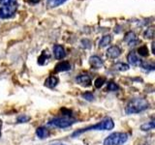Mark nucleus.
Wrapping results in <instances>:
<instances>
[{"label":"nucleus","instance_id":"14","mask_svg":"<svg viewBox=\"0 0 155 145\" xmlns=\"http://www.w3.org/2000/svg\"><path fill=\"white\" fill-rule=\"evenodd\" d=\"M36 134L39 138L44 139V138H46L50 135V132H48V130L45 127H39L36 130Z\"/></svg>","mask_w":155,"mask_h":145},{"label":"nucleus","instance_id":"10","mask_svg":"<svg viewBox=\"0 0 155 145\" xmlns=\"http://www.w3.org/2000/svg\"><path fill=\"white\" fill-rule=\"evenodd\" d=\"M53 55H54L55 59L60 60L62 58H64L66 56V51L64 50V47L60 45H55L53 47Z\"/></svg>","mask_w":155,"mask_h":145},{"label":"nucleus","instance_id":"26","mask_svg":"<svg viewBox=\"0 0 155 145\" xmlns=\"http://www.w3.org/2000/svg\"><path fill=\"white\" fill-rule=\"evenodd\" d=\"M81 97L84 100L88 101V102H91V101L94 100V96H93V94H92V93H90V92H85V93H82Z\"/></svg>","mask_w":155,"mask_h":145},{"label":"nucleus","instance_id":"25","mask_svg":"<svg viewBox=\"0 0 155 145\" xmlns=\"http://www.w3.org/2000/svg\"><path fill=\"white\" fill-rule=\"evenodd\" d=\"M29 120H30V116L25 115V114L19 115L18 117V123H26V122H28Z\"/></svg>","mask_w":155,"mask_h":145},{"label":"nucleus","instance_id":"3","mask_svg":"<svg viewBox=\"0 0 155 145\" xmlns=\"http://www.w3.org/2000/svg\"><path fill=\"white\" fill-rule=\"evenodd\" d=\"M128 140V134L125 133H114L104 140L103 145H123Z\"/></svg>","mask_w":155,"mask_h":145},{"label":"nucleus","instance_id":"7","mask_svg":"<svg viewBox=\"0 0 155 145\" xmlns=\"http://www.w3.org/2000/svg\"><path fill=\"white\" fill-rule=\"evenodd\" d=\"M89 63H90V66L92 69H95V70H98L103 68L104 66V62L103 60L101 59L99 56L97 55H93L89 58Z\"/></svg>","mask_w":155,"mask_h":145},{"label":"nucleus","instance_id":"24","mask_svg":"<svg viewBox=\"0 0 155 145\" xmlns=\"http://www.w3.org/2000/svg\"><path fill=\"white\" fill-rule=\"evenodd\" d=\"M140 67L143 68L144 70H150V71H152L154 70V65L151 64V63H149V62H145V61H143L142 62V64H140Z\"/></svg>","mask_w":155,"mask_h":145},{"label":"nucleus","instance_id":"9","mask_svg":"<svg viewBox=\"0 0 155 145\" xmlns=\"http://www.w3.org/2000/svg\"><path fill=\"white\" fill-rule=\"evenodd\" d=\"M76 81L84 87H88L91 85V77L88 75H80L76 77Z\"/></svg>","mask_w":155,"mask_h":145},{"label":"nucleus","instance_id":"20","mask_svg":"<svg viewBox=\"0 0 155 145\" xmlns=\"http://www.w3.org/2000/svg\"><path fill=\"white\" fill-rule=\"evenodd\" d=\"M106 77H104V76H99V77H97V79H95V81H94V85H95V87L96 88H101L102 86L104 85V83L106 82Z\"/></svg>","mask_w":155,"mask_h":145},{"label":"nucleus","instance_id":"11","mask_svg":"<svg viewBox=\"0 0 155 145\" xmlns=\"http://www.w3.org/2000/svg\"><path fill=\"white\" fill-rule=\"evenodd\" d=\"M121 54V50L116 46H113L109 47V50H107V56L111 59H115Z\"/></svg>","mask_w":155,"mask_h":145},{"label":"nucleus","instance_id":"13","mask_svg":"<svg viewBox=\"0 0 155 145\" xmlns=\"http://www.w3.org/2000/svg\"><path fill=\"white\" fill-rule=\"evenodd\" d=\"M58 82H59V79H58L57 76H51L45 80V86L48 87V88H54L58 84Z\"/></svg>","mask_w":155,"mask_h":145},{"label":"nucleus","instance_id":"17","mask_svg":"<svg viewBox=\"0 0 155 145\" xmlns=\"http://www.w3.org/2000/svg\"><path fill=\"white\" fill-rule=\"evenodd\" d=\"M0 6L18 7V0H0Z\"/></svg>","mask_w":155,"mask_h":145},{"label":"nucleus","instance_id":"19","mask_svg":"<svg viewBox=\"0 0 155 145\" xmlns=\"http://www.w3.org/2000/svg\"><path fill=\"white\" fill-rule=\"evenodd\" d=\"M115 69L117 71H120V72H124V71H127L129 70L130 66L128 64H126V63H123V62H119L117 64H115Z\"/></svg>","mask_w":155,"mask_h":145},{"label":"nucleus","instance_id":"12","mask_svg":"<svg viewBox=\"0 0 155 145\" xmlns=\"http://www.w3.org/2000/svg\"><path fill=\"white\" fill-rule=\"evenodd\" d=\"M69 70H71V64H70V62H67V61L59 62L54 68V71L56 72H66V71H69Z\"/></svg>","mask_w":155,"mask_h":145},{"label":"nucleus","instance_id":"6","mask_svg":"<svg viewBox=\"0 0 155 145\" xmlns=\"http://www.w3.org/2000/svg\"><path fill=\"white\" fill-rule=\"evenodd\" d=\"M124 41L125 43H127V45L129 47H135L140 43V40L138 39V37L136 36V34L131 31L126 33V35L124 37Z\"/></svg>","mask_w":155,"mask_h":145},{"label":"nucleus","instance_id":"2","mask_svg":"<svg viewBox=\"0 0 155 145\" xmlns=\"http://www.w3.org/2000/svg\"><path fill=\"white\" fill-rule=\"evenodd\" d=\"M114 128V123L111 118H106L101 122L97 123L93 126H89L85 129H81L80 130H77L74 134H72L73 137H77V135H80L82 133H85V132H88V130H113Z\"/></svg>","mask_w":155,"mask_h":145},{"label":"nucleus","instance_id":"5","mask_svg":"<svg viewBox=\"0 0 155 145\" xmlns=\"http://www.w3.org/2000/svg\"><path fill=\"white\" fill-rule=\"evenodd\" d=\"M18 7H10V6H1L0 7V18H10L14 17Z\"/></svg>","mask_w":155,"mask_h":145},{"label":"nucleus","instance_id":"1","mask_svg":"<svg viewBox=\"0 0 155 145\" xmlns=\"http://www.w3.org/2000/svg\"><path fill=\"white\" fill-rule=\"evenodd\" d=\"M149 106L148 102L143 98H134L129 101L125 108V112L127 114L140 113L142 111L147 109Z\"/></svg>","mask_w":155,"mask_h":145},{"label":"nucleus","instance_id":"8","mask_svg":"<svg viewBox=\"0 0 155 145\" xmlns=\"http://www.w3.org/2000/svg\"><path fill=\"white\" fill-rule=\"evenodd\" d=\"M127 60H128V63L130 65L132 66H140V64H142L143 60L140 59V58L138 57V55L136 54L135 51H130L129 54L127 55Z\"/></svg>","mask_w":155,"mask_h":145},{"label":"nucleus","instance_id":"27","mask_svg":"<svg viewBox=\"0 0 155 145\" xmlns=\"http://www.w3.org/2000/svg\"><path fill=\"white\" fill-rule=\"evenodd\" d=\"M118 89H119V86L116 83H114V82L110 81L108 83V90L109 91H117Z\"/></svg>","mask_w":155,"mask_h":145},{"label":"nucleus","instance_id":"29","mask_svg":"<svg viewBox=\"0 0 155 145\" xmlns=\"http://www.w3.org/2000/svg\"><path fill=\"white\" fill-rule=\"evenodd\" d=\"M50 145H67V144L62 143V142H53V143H51Z\"/></svg>","mask_w":155,"mask_h":145},{"label":"nucleus","instance_id":"30","mask_svg":"<svg viewBox=\"0 0 155 145\" xmlns=\"http://www.w3.org/2000/svg\"><path fill=\"white\" fill-rule=\"evenodd\" d=\"M0 137H1V129H0Z\"/></svg>","mask_w":155,"mask_h":145},{"label":"nucleus","instance_id":"15","mask_svg":"<svg viewBox=\"0 0 155 145\" xmlns=\"http://www.w3.org/2000/svg\"><path fill=\"white\" fill-rule=\"evenodd\" d=\"M48 60H50V53L47 51H43L41 56L38 58V64L39 65H45L46 63L48 62Z\"/></svg>","mask_w":155,"mask_h":145},{"label":"nucleus","instance_id":"21","mask_svg":"<svg viewBox=\"0 0 155 145\" xmlns=\"http://www.w3.org/2000/svg\"><path fill=\"white\" fill-rule=\"evenodd\" d=\"M66 1L67 0H48V6L51 8L58 7V6H60L61 4L65 3Z\"/></svg>","mask_w":155,"mask_h":145},{"label":"nucleus","instance_id":"18","mask_svg":"<svg viewBox=\"0 0 155 145\" xmlns=\"http://www.w3.org/2000/svg\"><path fill=\"white\" fill-rule=\"evenodd\" d=\"M155 128V123L154 121H150V122H147V123H144L140 126V130H144V132H147V130H153Z\"/></svg>","mask_w":155,"mask_h":145},{"label":"nucleus","instance_id":"28","mask_svg":"<svg viewBox=\"0 0 155 145\" xmlns=\"http://www.w3.org/2000/svg\"><path fill=\"white\" fill-rule=\"evenodd\" d=\"M29 2L30 3H32V4H37V3H39L41 1V0H28Z\"/></svg>","mask_w":155,"mask_h":145},{"label":"nucleus","instance_id":"23","mask_svg":"<svg viewBox=\"0 0 155 145\" xmlns=\"http://www.w3.org/2000/svg\"><path fill=\"white\" fill-rule=\"evenodd\" d=\"M153 35H154V30H153L152 27L147 28V30L144 31V33H143V37L147 38V39H152Z\"/></svg>","mask_w":155,"mask_h":145},{"label":"nucleus","instance_id":"22","mask_svg":"<svg viewBox=\"0 0 155 145\" xmlns=\"http://www.w3.org/2000/svg\"><path fill=\"white\" fill-rule=\"evenodd\" d=\"M138 53L140 55H142L143 57L145 56H148V48L147 46H142V47H139V50H138Z\"/></svg>","mask_w":155,"mask_h":145},{"label":"nucleus","instance_id":"4","mask_svg":"<svg viewBox=\"0 0 155 145\" xmlns=\"http://www.w3.org/2000/svg\"><path fill=\"white\" fill-rule=\"evenodd\" d=\"M76 123V119L71 118L70 116H63V117H56L53 118L48 122V125L52 126V127H56V128H68L71 127L73 124Z\"/></svg>","mask_w":155,"mask_h":145},{"label":"nucleus","instance_id":"16","mask_svg":"<svg viewBox=\"0 0 155 145\" xmlns=\"http://www.w3.org/2000/svg\"><path fill=\"white\" fill-rule=\"evenodd\" d=\"M111 40H113V38H111L110 35H105L100 40V42H99V47H107V46L110 44Z\"/></svg>","mask_w":155,"mask_h":145}]
</instances>
